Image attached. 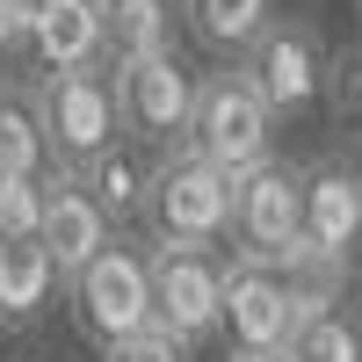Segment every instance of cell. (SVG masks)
<instances>
[{
  "label": "cell",
  "instance_id": "d6986e66",
  "mask_svg": "<svg viewBox=\"0 0 362 362\" xmlns=\"http://www.w3.org/2000/svg\"><path fill=\"white\" fill-rule=\"evenodd\" d=\"M44 232V181H0V239Z\"/></svg>",
  "mask_w": 362,
  "mask_h": 362
},
{
  "label": "cell",
  "instance_id": "9a60e30c",
  "mask_svg": "<svg viewBox=\"0 0 362 362\" xmlns=\"http://www.w3.org/2000/svg\"><path fill=\"white\" fill-rule=\"evenodd\" d=\"M51 290H58V268L37 239H0V319L8 326L37 319L51 305Z\"/></svg>",
  "mask_w": 362,
  "mask_h": 362
},
{
  "label": "cell",
  "instance_id": "ffe728a7",
  "mask_svg": "<svg viewBox=\"0 0 362 362\" xmlns=\"http://www.w3.org/2000/svg\"><path fill=\"white\" fill-rule=\"evenodd\" d=\"M109 362H189V348H181V341H167L160 326H145L138 341H124V348H109Z\"/></svg>",
  "mask_w": 362,
  "mask_h": 362
},
{
  "label": "cell",
  "instance_id": "8fae6325",
  "mask_svg": "<svg viewBox=\"0 0 362 362\" xmlns=\"http://www.w3.org/2000/svg\"><path fill=\"white\" fill-rule=\"evenodd\" d=\"M109 239H116V225H109V210L87 196V181L66 174V167H51V174H44V232H37V247L51 254L58 283H73Z\"/></svg>",
  "mask_w": 362,
  "mask_h": 362
},
{
  "label": "cell",
  "instance_id": "ac0fdd59",
  "mask_svg": "<svg viewBox=\"0 0 362 362\" xmlns=\"http://www.w3.org/2000/svg\"><path fill=\"white\" fill-rule=\"evenodd\" d=\"M80 181H87V196L109 210V225H116V218H131V210H138V196H145V160L116 145V153H102V160L87 167Z\"/></svg>",
  "mask_w": 362,
  "mask_h": 362
},
{
  "label": "cell",
  "instance_id": "3957f363",
  "mask_svg": "<svg viewBox=\"0 0 362 362\" xmlns=\"http://www.w3.org/2000/svg\"><path fill=\"white\" fill-rule=\"evenodd\" d=\"M326 305H341V283H305V276H276V268H254V261H225L232 355H283L297 341V326L319 319Z\"/></svg>",
  "mask_w": 362,
  "mask_h": 362
},
{
  "label": "cell",
  "instance_id": "6da1fadb",
  "mask_svg": "<svg viewBox=\"0 0 362 362\" xmlns=\"http://www.w3.org/2000/svg\"><path fill=\"white\" fill-rule=\"evenodd\" d=\"M225 239H232V261L305 276V283H341L305 247V167H290V160H261L254 174L232 181V232Z\"/></svg>",
  "mask_w": 362,
  "mask_h": 362
},
{
  "label": "cell",
  "instance_id": "7402d4cb",
  "mask_svg": "<svg viewBox=\"0 0 362 362\" xmlns=\"http://www.w3.org/2000/svg\"><path fill=\"white\" fill-rule=\"evenodd\" d=\"M225 362H283V355H225Z\"/></svg>",
  "mask_w": 362,
  "mask_h": 362
},
{
  "label": "cell",
  "instance_id": "ba28073f",
  "mask_svg": "<svg viewBox=\"0 0 362 362\" xmlns=\"http://www.w3.org/2000/svg\"><path fill=\"white\" fill-rule=\"evenodd\" d=\"M239 73L254 80V95L268 102V116H305V109L326 95V80H334L319 29L297 22V15H276V22H268L261 37H254V51L239 58Z\"/></svg>",
  "mask_w": 362,
  "mask_h": 362
},
{
  "label": "cell",
  "instance_id": "7c38bea8",
  "mask_svg": "<svg viewBox=\"0 0 362 362\" xmlns=\"http://www.w3.org/2000/svg\"><path fill=\"white\" fill-rule=\"evenodd\" d=\"M29 51H37V66H44V73L109 66L102 8H95V0H29Z\"/></svg>",
  "mask_w": 362,
  "mask_h": 362
},
{
  "label": "cell",
  "instance_id": "5b68a950",
  "mask_svg": "<svg viewBox=\"0 0 362 362\" xmlns=\"http://www.w3.org/2000/svg\"><path fill=\"white\" fill-rule=\"evenodd\" d=\"M276 145V116H268V102L254 95V80L225 66V73H203L196 80V109H189V138H181V153H196L203 167H218V174H254L261 160H276L268 153Z\"/></svg>",
  "mask_w": 362,
  "mask_h": 362
},
{
  "label": "cell",
  "instance_id": "44dd1931",
  "mask_svg": "<svg viewBox=\"0 0 362 362\" xmlns=\"http://www.w3.org/2000/svg\"><path fill=\"white\" fill-rule=\"evenodd\" d=\"M29 44V0H0V51Z\"/></svg>",
  "mask_w": 362,
  "mask_h": 362
},
{
  "label": "cell",
  "instance_id": "277c9868",
  "mask_svg": "<svg viewBox=\"0 0 362 362\" xmlns=\"http://www.w3.org/2000/svg\"><path fill=\"white\" fill-rule=\"evenodd\" d=\"M138 218L153 232V247H210L232 232V174L203 167L196 153H167L145 167V196Z\"/></svg>",
  "mask_w": 362,
  "mask_h": 362
},
{
  "label": "cell",
  "instance_id": "5bb4252c",
  "mask_svg": "<svg viewBox=\"0 0 362 362\" xmlns=\"http://www.w3.org/2000/svg\"><path fill=\"white\" fill-rule=\"evenodd\" d=\"M95 8H102L109 66H131V58H167V44H174L167 0H95Z\"/></svg>",
  "mask_w": 362,
  "mask_h": 362
},
{
  "label": "cell",
  "instance_id": "4fadbf2b",
  "mask_svg": "<svg viewBox=\"0 0 362 362\" xmlns=\"http://www.w3.org/2000/svg\"><path fill=\"white\" fill-rule=\"evenodd\" d=\"M181 22H189V37L218 58H247L254 37L268 22H276V0H181Z\"/></svg>",
  "mask_w": 362,
  "mask_h": 362
},
{
  "label": "cell",
  "instance_id": "9c48e42d",
  "mask_svg": "<svg viewBox=\"0 0 362 362\" xmlns=\"http://www.w3.org/2000/svg\"><path fill=\"white\" fill-rule=\"evenodd\" d=\"M153 326L181 348L225 334V261L210 247H153Z\"/></svg>",
  "mask_w": 362,
  "mask_h": 362
},
{
  "label": "cell",
  "instance_id": "603a6c76",
  "mask_svg": "<svg viewBox=\"0 0 362 362\" xmlns=\"http://www.w3.org/2000/svg\"><path fill=\"white\" fill-rule=\"evenodd\" d=\"M355 8H362V0H355Z\"/></svg>",
  "mask_w": 362,
  "mask_h": 362
},
{
  "label": "cell",
  "instance_id": "7a4b0ae2",
  "mask_svg": "<svg viewBox=\"0 0 362 362\" xmlns=\"http://www.w3.org/2000/svg\"><path fill=\"white\" fill-rule=\"evenodd\" d=\"M29 116L44 131L51 167L87 174L102 153H116V73L109 66H80V73H37L29 87Z\"/></svg>",
  "mask_w": 362,
  "mask_h": 362
},
{
  "label": "cell",
  "instance_id": "30bf717a",
  "mask_svg": "<svg viewBox=\"0 0 362 362\" xmlns=\"http://www.w3.org/2000/svg\"><path fill=\"white\" fill-rule=\"evenodd\" d=\"M305 247L326 276H348V261L362 254V167L348 160L305 167Z\"/></svg>",
  "mask_w": 362,
  "mask_h": 362
},
{
  "label": "cell",
  "instance_id": "8992f818",
  "mask_svg": "<svg viewBox=\"0 0 362 362\" xmlns=\"http://www.w3.org/2000/svg\"><path fill=\"white\" fill-rule=\"evenodd\" d=\"M73 319H80V334L102 355L138 341L145 326H153V254L131 247V239H109L73 276Z\"/></svg>",
  "mask_w": 362,
  "mask_h": 362
},
{
  "label": "cell",
  "instance_id": "52a82bcc",
  "mask_svg": "<svg viewBox=\"0 0 362 362\" xmlns=\"http://www.w3.org/2000/svg\"><path fill=\"white\" fill-rule=\"evenodd\" d=\"M116 73V131H124L138 153H181L189 138V109H196V73L181 58H131V66H109Z\"/></svg>",
  "mask_w": 362,
  "mask_h": 362
},
{
  "label": "cell",
  "instance_id": "e0dca14e",
  "mask_svg": "<svg viewBox=\"0 0 362 362\" xmlns=\"http://www.w3.org/2000/svg\"><path fill=\"white\" fill-rule=\"evenodd\" d=\"M283 362H362V319L348 305H326L319 319L297 326V341L283 348Z\"/></svg>",
  "mask_w": 362,
  "mask_h": 362
},
{
  "label": "cell",
  "instance_id": "2e32d148",
  "mask_svg": "<svg viewBox=\"0 0 362 362\" xmlns=\"http://www.w3.org/2000/svg\"><path fill=\"white\" fill-rule=\"evenodd\" d=\"M51 153H44V131L29 116V95L0 87V181H44Z\"/></svg>",
  "mask_w": 362,
  "mask_h": 362
}]
</instances>
